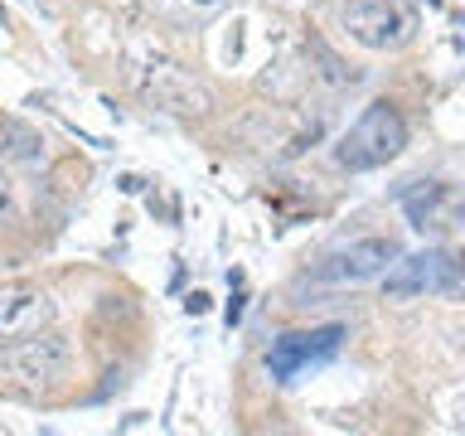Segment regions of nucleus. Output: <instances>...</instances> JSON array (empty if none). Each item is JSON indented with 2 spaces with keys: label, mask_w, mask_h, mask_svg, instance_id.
I'll list each match as a JSON object with an SVG mask.
<instances>
[{
  "label": "nucleus",
  "mask_w": 465,
  "mask_h": 436,
  "mask_svg": "<svg viewBox=\"0 0 465 436\" xmlns=\"http://www.w3.org/2000/svg\"><path fill=\"white\" fill-rule=\"evenodd\" d=\"M54 325V296L25 282H5L0 286V344L20 340V334L49 330Z\"/></svg>",
  "instance_id": "6e6552de"
},
{
  "label": "nucleus",
  "mask_w": 465,
  "mask_h": 436,
  "mask_svg": "<svg viewBox=\"0 0 465 436\" xmlns=\"http://www.w3.org/2000/svg\"><path fill=\"white\" fill-rule=\"evenodd\" d=\"M344 349V325H315V330H291L267 349V373L276 383H296L301 373L325 369L330 359H340Z\"/></svg>",
  "instance_id": "39448f33"
},
{
  "label": "nucleus",
  "mask_w": 465,
  "mask_h": 436,
  "mask_svg": "<svg viewBox=\"0 0 465 436\" xmlns=\"http://www.w3.org/2000/svg\"><path fill=\"white\" fill-rule=\"evenodd\" d=\"M180 10H189V15H199V20H209V15H223L232 0H174Z\"/></svg>",
  "instance_id": "9b49d317"
},
{
  "label": "nucleus",
  "mask_w": 465,
  "mask_h": 436,
  "mask_svg": "<svg viewBox=\"0 0 465 436\" xmlns=\"http://www.w3.org/2000/svg\"><path fill=\"white\" fill-rule=\"evenodd\" d=\"M0 155H5V160H25V165H39V160H44V141L29 126L0 116Z\"/></svg>",
  "instance_id": "1a4fd4ad"
},
{
  "label": "nucleus",
  "mask_w": 465,
  "mask_h": 436,
  "mask_svg": "<svg viewBox=\"0 0 465 436\" xmlns=\"http://www.w3.org/2000/svg\"><path fill=\"white\" fill-rule=\"evenodd\" d=\"M392 257H398V243L392 238H354L344 247L320 257V267L311 272L315 282H330V286H363V282H378Z\"/></svg>",
  "instance_id": "0eeeda50"
},
{
  "label": "nucleus",
  "mask_w": 465,
  "mask_h": 436,
  "mask_svg": "<svg viewBox=\"0 0 465 436\" xmlns=\"http://www.w3.org/2000/svg\"><path fill=\"white\" fill-rule=\"evenodd\" d=\"M136 83H141V97L160 112H174V116H209L213 112V93L194 78V73L170 64V58H151Z\"/></svg>",
  "instance_id": "423d86ee"
},
{
  "label": "nucleus",
  "mask_w": 465,
  "mask_h": 436,
  "mask_svg": "<svg viewBox=\"0 0 465 436\" xmlns=\"http://www.w3.org/2000/svg\"><path fill=\"white\" fill-rule=\"evenodd\" d=\"M184 305H189V315H199V311H203V305H209V296H203V291H194V296H189Z\"/></svg>",
  "instance_id": "f8f14e48"
},
{
  "label": "nucleus",
  "mask_w": 465,
  "mask_h": 436,
  "mask_svg": "<svg viewBox=\"0 0 465 436\" xmlns=\"http://www.w3.org/2000/svg\"><path fill=\"white\" fill-rule=\"evenodd\" d=\"M402 203H407V213H412V223H417V228H431L436 218H441V203H446V184L427 180V194H421V189H412V194H407Z\"/></svg>",
  "instance_id": "9d476101"
},
{
  "label": "nucleus",
  "mask_w": 465,
  "mask_h": 436,
  "mask_svg": "<svg viewBox=\"0 0 465 436\" xmlns=\"http://www.w3.org/2000/svg\"><path fill=\"white\" fill-rule=\"evenodd\" d=\"M340 20L349 29V39H359L373 54L402 49L421 29V15L412 0H340Z\"/></svg>",
  "instance_id": "7ed1b4c3"
},
{
  "label": "nucleus",
  "mask_w": 465,
  "mask_h": 436,
  "mask_svg": "<svg viewBox=\"0 0 465 436\" xmlns=\"http://www.w3.org/2000/svg\"><path fill=\"white\" fill-rule=\"evenodd\" d=\"M383 291L392 301H407V296H456L460 291V262L441 253V247H427V253H398L392 267L378 276Z\"/></svg>",
  "instance_id": "20e7f679"
},
{
  "label": "nucleus",
  "mask_w": 465,
  "mask_h": 436,
  "mask_svg": "<svg viewBox=\"0 0 465 436\" xmlns=\"http://www.w3.org/2000/svg\"><path fill=\"white\" fill-rule=\"evenodd\" d=\"M407 145V122L392 102H369L354 126L334 141V165L340 170H378L388 160H398Z\"/></svg>",
  "instance_id": "f03ea898"
},
{
  "label": "nucleus",
  "mask_w": 465,
  "mask_h": 436,
  "mask_svg": "<svg viewBox=\"0 0 465 436\" xmlns=\"http://www.w3.org/2000/svg\"><path fill=\"white\" fill-rule=\"evenodd\" d=\"M73 373V344L54 330H35L0 344V388L15 398H54Z\"/></svg>",
  "instance_id": "f257e3e1"
}]
</instances>
